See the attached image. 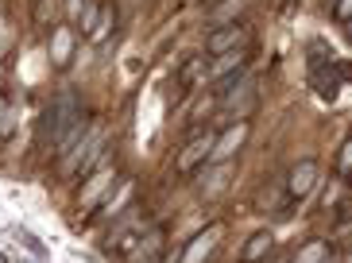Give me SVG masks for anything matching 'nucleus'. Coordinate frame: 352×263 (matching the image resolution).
<instances>
[{
  "label": "nucleus",
  "mask_w": 352,
  "mask_h": 263,
  "mask_svg": "<svg viewBox=\"0 0 352 263\" xmlns=\"http://www.w3.org/2000/svg\"><path fill=\"white\" fill-rule=\"evenodd\" d=\"M74 124H78V97H70V93L54 97L39 116V139L43 144H58Z\"/></svg>",
  "instance_id": "1"
},
{
  "label": "nucleus",
  "mask_w": 352,
  "mask_h": 263,
  "mask_svg": "<svg viewBox=\"0 0 352 263\" xmlns=\"http://www.w3.org/2000/svg\"><path fill=\"white\" fill-rule=\"evenodd\" d=\"M244 43H248V27L244 23H225V27H217V32L209 35V51L213 54L244 51Z\"/></svg>",
  "instance_id": "2"
},
{
  "label": "nucleus",
  "mask_w": 352,
  "mask_h": 263,
  "mask_svg": "<svg viewBox=\"0 0 352 263\" xmlns=\"http://www.w3.org/2000/svg\"><path fill=\"white\" fill-rule=\"evenodd\" d=\"M213 144H217V136H213V132H206L201 139H194V144L178 155V170H194L197 163H206L209 151H213Z\"/></svg>",
  "instance_id": "3"
},
{
  "label": "nucleus",
  "mask_w": 352,
  "mask_h": 263,
  "mask_svg": "<svg viewBox=\"0 0 352 263\" xmlns=\"http://www.w3.org/2000/svg\"><path fill=\"white\" fill-rule=\"evenodd\" d=\"M244 4H248V0H217V4L209 8V20L217 23V27H225V23H236L240 16H244Z\"/></svg>",
  "instance_id": "4"
},
{
  "label": "nucleus",
  "mask_w": 352,
  "mask_h": 263,
  "mask_svg": "<svg viewBox=\"0 0 352 263\" xmlns=\"http://www.w3.org/2000/svg\"><path fill=\"white\" fill-rule=\"evenodd\" d=\"M314 179H318V163H310V159L298 163V170L290 174V190H294V198H302V194L314 186Z\"/></svg>",
  "instance_id": "5"
},
{
  "label": "nucleus",
  "mask_w": 352,
  "mask_h": 263,
  "mask_svg": "<svg viewBox=\"0 0 352 263\" xmlns=\"http://www.w3.org/2000/svg\"><path fill=\"white\" fill-rule=\"evenodd\" d=\"M232 89H236V93H228V108H236V113H248L252 101H256V85H252L248 78H240Z\"/></svg>",
  "instance_id": "6"
},
{
  "label": "nucleus",
  "mask_w": 352,
  "mask_h": 263,
  "mask_svg": "<svg viewBox=\"0 0 352 263\" xmlns=\"http://www.w3.org/2000/svg\"><path fill=\"white\" fill-rule=\"evenodd\" d=\"M244 58H248L244 51H228V54H221L217 62H213V70H209V78L217 82V78H225V74H232V70H240V66H244Z\"/></svg>",
  "instance_id": "7"
},
{
  "label": "nucleus",
  "mask_w": 352,
  "mask_h": 263,
  "mask_svg": "<svg viewBox=\"0 0 352 263\" xmlns=\"http://www.w3.org/2000/svg\"><path fill=\"white\" fill-rule=\"evenodd\" d=\"M244 139H248V124H236V128H232V136L217 139V144H213V151H209V155H213V159H221V155H228V151H236L240 144H244Z\"/></svg>",
  "instance_id": "8"
},
{
  "label": "nucleus",
  "mask_w": 352,
  "mask_h": 263,
  "mask_svg": "<svg viewBox=\"0 0 352 263\" xmlns=\"http://www.w3.org/2000/svg\"><path fill=\"white\" fill-rule=\"evenodd\" d=\"M267 248H271V232H256V236L244 244V263H259Z\"/></svg>",
  "instance_id": "9"
},
{
  "label": "nucleus",
  "mask_w": 352,
  "mask_h": 263,
  "mask_svg": "<svg viewBox=\"0 0 352 263\" xmlns=\"http://www.w3.org/2000/svg\"><path fill=\"white\" fill-rule=\"evenodd\" d=\"M325 255H329V244H325V240H314V244H306V248H302L298 263H325Z\"/></svg>",
  "instance_id": "10"
},
{
  "label": "nucleus",
  "mask_w": 352,
  "mask_h": 263,
  "mask_svg": "<svg viewBox=\"0 0 352 263\" xmlns=\"http://www.w3.org/2000/svg\"><path fill=\"white\" fill-rule=\"evenodd\" d=\"M113 32V8L104 4V16H101V23H97V32H94V39H104V35Z\"/></svg>",
  "instance_id": "11"
},
{
  "label": "nucleus",
  "mask_w": 352,
  "mask_h": 263,
  "mask_svg": "<svg viewBox=\"0 0 352 263\" xmlns=\"http://www.w3.org/2000/svg\"><path fill=\"white\" fill-rule=\"evenodd\" d=\"M349 155H352V148H349V139H344V144H341V155H337V170H341V174L349 170Z\"/></svg>",
  "instance_id": "12"
},
{
  "label": "nucleus",
  "mask_w": 352,
  "mask_h": 263,
  "mask_svg": "<svg viewBox=\"0 0 352 263\" xmlns=\"http://www.w3.org/2000/svg\"><path fill=\"white\" fill-rule=\"evenodd\" d=\"M349 8H352V0H337V12H333L337 23H349Z\"/></svg>",
  "instance_id": "13"
},
{
  "label": "nucleus",
  "mask_w": 352,
  "mask_h": 263,
  "mask_svg": "<svg viewBox=\"0 0 352 263\" xmlns=\"http://www.w3.org/2000/svg\"><path fill=\"white\" fill-rule=\"evenodd\" d=\"M20 236H23V244H28V248H32V252H35V255H47V248H43V244H39V240H35L32 232H20Z\"/></svg>",
  "instance_id": "14"
},
{
  "label": "nucleus",
  "mask_w": 352,
  "mask_h": 263,
  "mask_svg": "<svg viewBox=\"0 0 352 263\" xmlns=\"http://www.w3.org/2000/svg\"><path fill=\"white\" fill-rule=\"evenodd\" d=\"M213 4H217V0H213Z\"/></svg>",
  "instance_id": "15"
}]
</instances>
